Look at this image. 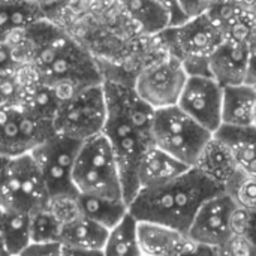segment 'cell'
I'll return each instance as SVG.
<instances>
[{
	"mask_svg": "<svg viewBox=\"0 0 256 256\" xmlns=\"http://www.w3.org/2000/svg\"><path fill=\"white\" fill-rule=\"evenodd\" d=\"M106 94L108 117L104 135L108 138L117 158L124 200L134 201L140 192L138 166L144 153L153 146V118L154 111L135 92L132 82L120 80H104Z\"/></svg>",
	"mask_w": 256,
	"mask_h": 256,
	"instance_id": "obj_1",
	"label": "cell"
},
{
	"mask_svg": "<svg viewBox=\"0 0 256 256\" xmlns=\"http://www.w3.org/2000/svg\"><path fill=\"white\" fill-rule=\"evenodd\" d=\"M220 192L202 171L190 168L165 184L141 189L129 204V213L136 220L162 224L188 236L202 204Z\"/></svg>",
	"mask_w": 256,
	"mask_h": 256,
	"instance_id": "obj_2",
	"label": "cell"
},
{
	"mask_svg": "<svg viewBox=\"0 0 256 256\" xmlns=\"http://www.w3.org/2000/svg\"><path fill=\"white\" fill-rule=\"evenodd\" d=\"M32 64L40 81L52 87L62 99L105 80L96 60L63 32L39 52Z\"/></svg>",
	"mask_w": 256,
	"mask_h": 256,
	"instance_id": "obj_3",
	"label": "cell"
},
{
	"mask_svg": "<svg viewBox=\"0 0 256 256\" xmlns=\"http://www.w3.org/2000/svg\"><path fill=\"white\" fill-rule=\"evenodd\" d=\"M74 184L78 194L124 200L120 166L104 134L82 142L75 162Z\"/></svg>",
	"mask_w": 256,
	"mask_h": 256,
	"instance_id": "obj_4",
	"label": "cell"
},
{
	"mask_svg": "<svg viewBox=\"0 0 256 256\" xmlns=\"http://www.w3.org/2000/svg\"><path fill=\"white\" fill-rule=\"evenodd\" d=\"M153 144L190 168H195L213 132L192 118L178 105L154 111Z\"/></svg>",
	"mask_w": 256,
	"mask_h": 256,
	"instance_id": "obj_5",
	"label": "cell"
},
{
	"mask_svg": "<svg viewBox=\"0 0 256 256\" xmlns=\"http://www.w3.org/2000/svg\"><path fill=\"white\" fill-rule=\"evenodd\" d=\"M106 117L104 82L88 86L62 100L54 120L56 134L84 142L104 134Z\"/></svg>",
	"mask_w": 256,
	"mask_h": 256,
	"instance_id": "obj_6",
	"label": "cell"
},
{
	"mask_svg": "<svg viewBox=\"0 0 256 256\" xmlns=\"http://www.w3.org/2000/svg\"><path fill=\"white\" fill-rule=\"evenodd\" d=\"M2 160L0 208L32 214L50 204L51 196L45 180L30 153L16 158H2Z\"/></svg>",
	"mask_w": 256,
	"mask_h": 256,
	"instance_id": "obj_7",
	"label": "cell"
},
{
	"mask_svg": "<svg viewBox=\"0 0 256 256\" xmlns=\"http://www.w3.org/2000/svg\"><path fill=\"white\" fill-rule=\"evenodd\" d=\"M81 146V141L56 134L30 153L42 172L51 198L78 196L74 170Z\"/></svg>",
	"mask_w": 256,
	"mask_h": 256,
	"instance_id": "obj_8",
	"label": "cell"
},
{
	"mask_svg": "<svg viewBox=\"0 0 256 256\" xmlns=\"http://www.w3.org/2000/svg\"><path fill=\"white\" fill-rule=\"evenodd\" d=\"M188 78L182 60L166 54L164 58L142 68L132 86L136 94L153 110H164L178 105Z\"/></svg>",
	"mask_w": 256,
	"mask_h": 256,
	"instance_id": "obj_9",
	"label": "cell"
},
{
	"mask_svg": "<svg viewBox=\"0 0 256 256\" xmlns=\"http://www.w3.org/2000/svg\"><path fill=\"white\" fill-rule=\"evenodd\" d=\"M168 48V54L178 58L186 56H212L226 39L225 32L212 10L188 20L177 27H168L158 34Z\"/></svg>",
	"mask_w": 256,
	"mask_h": 256,
	"instance_id": "obj_10",
	"label": "cell"
},
{
	"mask_svg": "<svg viewBox=\"0 0 256 256\" xmlns=\"http://www.w3.org/2000/svg\"><path fill=\"white\" fill-rule=\"evenodd\" d=\"M56 135L54 123L45 122L21 106H2V158L28 154Z\"/></svg>",
	"mask_w": 256,
	"mask_h": 256,
	"instance_id": "obj_11",
	"label": "cell"
},
{
	"mask_svg": "<svg viewBox=\"0 0 256 256\" xmlns=\"http://www.w3.org/2000/svg\"><path fill=\"white\" fill-rule=\"evenodd\" d=\"M237 208L236 201L225 192L212 196L198 210L188 232L189 240L195 244L219 249L236 236L234 216Z\"/></svg>",
	"mask_w": 256,
	"mask_h": 256,
	"instance_id": "obj_12",
	"label": "cell"
},
{
	"mask_svg": "<svg viewBox=\"0 0 256 256\" xmlns=\"http://www.w3.org/2000/svg\"><path fill=\"white\" fill-rule=\"evenodd\" d=\"M222 102L224 87L214 78L190 76L188 78L178 106L214 134L222 126Z\"/></svg>",
	"mask_w": 256,
	"mask_h": 256,
	"instance_id": "obj_13",
	"label": "cell"
},
{
	"mask_svg": "<svg viewBox=\"0 0 256 256\" xmlns=\"http://www.w3.org/2000/svg\"><path fill=\"white\" fill-rule=\"evenodd\" d=\"M249 62V42L226 38L210 56L213 78L222 86L246 82Z\"/></svg>",
	"mask_w": 256,
	"mask_h": 256,
	"instance_id": "obj_14",
	"label": "cell"
},
{
	"mask_svg": "<svg viewBox=\"0 0 256 256\" xmlns=\"http://www.w3.org/2000/svg\"><path fill=\"white\" fill-rule=\"evenodd\" d=\"M195 168L202 171L225 194L231 192V189L244 176L230 148L216 135H213V138L204 148Z\"/></svg>",
	"mask_w": 256,
	"mask_h": 256,
	"instance_id": "obj_15",
	"label": "cell"
},
{
	"mask_svg": "<svg viewBox=\"0 0 256 256\" xmlns=\"http://www.w3.org/2000/svg\"><path fill=\"white\" fill-rule=\"evenodd\" d=\"M190 166L180 162L165 150L156 147L154 144L144 153L140 166H138V184L141 189H148L154 186L165 184L180 176H183L186 171H189ZM138 195V194H136Z\"/></svg>",
	"mask_w": 256,
	"mask_h": 256,
	"instance_id": "obj_16",
	"label": "cell"
},
{
	"mask_svg": "<svg viewBox=\"0 0 256 256\" xmlns=\"http://www.w3.org/2000/svg\"><path fill=\"white\" fill-rule=\"evenodd\" d=\"M138 242L142 256H178L190 243L186 234L146 220H138Z\"/></svg>",
	"mask_w": 256,
	"mask_h": 256,
	"instance_id": "obj_17",
	"label": "cell"
},
{
	"mask_svg": "<svg viewBox=\"0 0 256 256\" xmlns=\"http://www.w3.org/2000/svg\"><path fill=\"white\" fill-rule=\"evenodd\" d=\"M256 111V87L238 84L224 87L222 124L226 126H254Z\"/></svg>",
	"mask_w": 256,
	"mask_h": 256,
	"instance_id": "obj_18",
	"label": "cell"
},
{
	"mask_svg": "<svg viewBox=\"0 0 256 256\" xmlns=\"http://www.w3.org/2000/svg\"><path fill=\"white\" fill-rule=\"evenodd\" d=\"M214 135L230 148L240 170L256 177V128L255 126H226L222 124Z\"/></svg>",
	"mask_w": 256,
	"mask_h": 256,
	"instance_id": "obj_19",
	"label": "cell"
},
{
	"mask_svg": "<svg viewBox=\"0 0 256 256\" xmlns=\"http://www.w3.org/2000/svg\"><path fill=\"white\" fill-rule=\"evenodd\" d=\"M110 230L81 213L63 224L60 243L64 248L104 250Z\"/></svg>",
	"mask_w": 256,
	"mask_h": 256,
	"instance_id": "obj_20",
	"label": "cell"
},
{
	"mask_svg": "<svg viewBox=\"0 0 256 256\" xmlns=\"http://www.w3.org/2000/svg\"><path fill=\"white\" fill-rule=\"evenodd\" d=\"M120 9L146 36H158L170 27V16L156 0H116Z\"/></svg>",
	"mask_w": 256,
	"mask_h": 256,
	"instance_id": "obj_21",
	"label": "cell"
},
{
	"mask_svg": "<svg viewBox=\"0 0 256 256\" xmlns=\"http://www.w3.org/2000/svg\"><path fill=\"white\" fill-rule=\"evenodd\" d=\"M2 243L4 256H20L32 244V214L2 208Z\"/></svg>",
	"mask_w": 256,
	"mask_h": 256,
	"instance_id": "obj_22",
	"label": "cell"
},
{
	"mask_svg": "<svg viewBox=\"0 0 256 256\" xmlns=\"http://www.w3.org/2000/svg\"><path fill=\"white\" fill-rule=\"evenodd\" d=\"M80 213L106 230L117 226L129 213V204L124 200H112L96 195L78 194L76 198Z\"/></svg>",
	"mask_w": 256,
	"mask_h": 256,
	"instance_id": "obj_23",
	"label": "cell"
},
{
	"mask_svg": "<svg viewBox=\"0 0 256 256\" xmlns=\"http://www.w3.org/2000/svg\"><path fill=\"white\" fill-rule=\"evenodd\" d=\"M42 20H45L44 6L32 0L2 3V39L12 33L22 32Z\"/></svg>",
	"mask_w": 256,
	"mask_h": 256,
	"instance_id": "obj_24",
	"label": "cell"
},
{
	"mask_svg": "<svg viewBox=\"0 0 256 256\" xmlns=\"http://www.w3.org/2000/svg\"><path fill=\"white\" fill-rule=\"evenodd\" d=\"M102 252L104 256H142L138 242V220L130 213L110 230Z\"/></svg>",
	"mask_w": 256,
	"mask_h": 256,
	"instance_id": "obj_25",
	"label": "cell"
},
{
	"mask_svg": "<svg viewBox=\"0 0 256 256\" xmlns=\"http://www.w3.org/2000/svg\"><path fill=\"white\" fill-rule=\"evenodd\" d=\"M62 228L63 222L50 204L32 213V243H60Z\"/></svg>",
	"mask_w": 256,
	"mask_h": 256,
	"instance_id": "obj_26",
	"label": "cell"
},
{
	"mask_svg": "<svg viewBox=\"0 0 256 256\" xmlns=\"http://www.w3.org/2000/svg\"><path fill=\"white\" fill-rule=\"evenodd\" d=\"M228 195L236 201L240 208L254 210L256 208V177L244 174L238 183L228 192Z\"/></svg>",
	"mask_w": 256,
	"mask_h": 256,
	"instance_id": "obj_27",
	"label": "cell"
},
{
	"mask_svg": "<svg viewBox=\"0 0 256 256\" xmlns=\"http://www.w3.org/2000/svg\"><path fill=\"white\" fill-rule=\"evenodd\" d=\"M234 232L236 236H242L256 246V208L244 210L237 208L234 216Z\"/></svg>",
	"mask_w": 256,
	"mask_h": 256,
	"instance_id": "obj_28",
	"label": "cell"
},
{
	"mask_svg": "<svg viewBox=\"0 0 256 256\" xmlns=\"http://www.w3.org/2000/svg\"><path fill=\"white\" fill-rule=\"evenodd\" d=\"M180 60L189 78H213L210 56H186Z\"/></svg>",
	"mask_w": 256,
	"mask_h": 256,
	"instance_id": "obj_29",
	"label": "cell"
},
{
	"mask_svg": "<svg viewBox=\"0 0 256 256\" xmlns=\"http://www.w3.org/2000/svg\"><path fill=\"white\" fill-rule=\"evenodd\" d=\"M218 252L219 256H256V246L242 236H234Z\"/></svg>",
	"mask_w": 256,
	"mask_h": 256,
	"instance_id": "obj_30",
	"label": "cell"
},
{
	"mask_svg": "<svg viewBox=\"0 0 256 256\" xmlns=\"http://www.w3.org/2000/svg\"><path fill=\"white\" fill-rule=\"evenodd\" d=\"M170 16V27H177L190 20L182 8L180 0H156Z\"/></svg>",
	"mask_w": 256,
	"mask_h": 256,
	"instance_id": "obj_31",
	"label": "cell"
},
{
	"mask_svg": "<svg viewBox=\"0 0 256 256\" xmlns=\"http://www.w3.org/2000/svg\"><path fill=\"white\" fill-rule=\"evenodd\" d=\"M20 256H63L62 243H32Z\"/></svg>",
	"mask_w": 256,
	"mask_h": 256,
	"instance_id": "obj_32",
	"label": "cell"
},
{
	"mask_svg": "<svg viewBox=\"0 0 256 256\" xmlns=\"http://www.w3.org/2000/svg\"><path fill=\"white\" fill-rule=\"evenodd\" d=\"M180 3H182V8L189 18L202 15V14L210 10V8L206 4L204 0H180Z\"/></svg>",
	"mask_w": 256,
	"mask_h": 256,
	"instance_id": "obj_33",
	"label": "cell"
},
{
	"mask_svg": "<svg viewBox=\"0 0 256 256\" xmlns=\"http://www.w3.org/2000/svg\"><path fill=\"white\" fill-rule=\"evenodd\" d=\"M178 256H219V252L214 248L195 244V243L190 242Z\"/></svg>",
	"mask_w": 256,
	"mask_h": 256,
	"instance_id": "obj_34",
	"label": "cell"
},
{
	"mask_svg": "<svg viewBox=\"0 0 256 256\" xmlns=\"http://www.w3.org/2000/svg\"><path fill=\"white\" fill-rule=\"evenodd\" d=\"M246 84L256 87V38L249 42V62H248Z\"/></svg>",
	"mask_w": 256,
	"mask_h": 256,
	"instance_id": "obj_35",
	"label": "cell"
},
{
	"mask_svg": "<svg viewBox=\"0 0 256 256\" xmlns=\"http://www.w3.org/2000/svg\"><path fill=\"white\" fill-rule=\"evenodd\" d=\"M63 256H104L102 250H90V249H76V248H64Z\"/></svg>",
	"mask_w": 256,
	"mask_h": 256,
	"instance_id": "obj_36",
	"label": "cell"
},
{
	"mask_svg": "<svg viewBox=\"0 0 256 256\" xmlns=\"http://www.w3.org/2000/svg\"><path fill=\"white\" fill-rule=\"evenodd\" d=\"M32 2H34V3H38L40 6H46V4H50V3H52L56 0H32Z\"/></svg>",
	"mask_w": 256,
	"mask_h": 256,
	"instance_id": "obj_37",
	"label": "cell"
},
{
	"mask_svg": "<svg viewBox=\"0 0 256 256\" xmlns=\"http://www.w3.org/2000/svg\"><path fill=\"white\" fill-rule=\"evenodd\" d=\"M254 126H255V128H256V111H255V124H254Z\"/></svg>",
	"mask_w": 256,
	"mask_h": 256,
	"instance_id": "obj_38",
	"label": "cell"
}]
</instances>
